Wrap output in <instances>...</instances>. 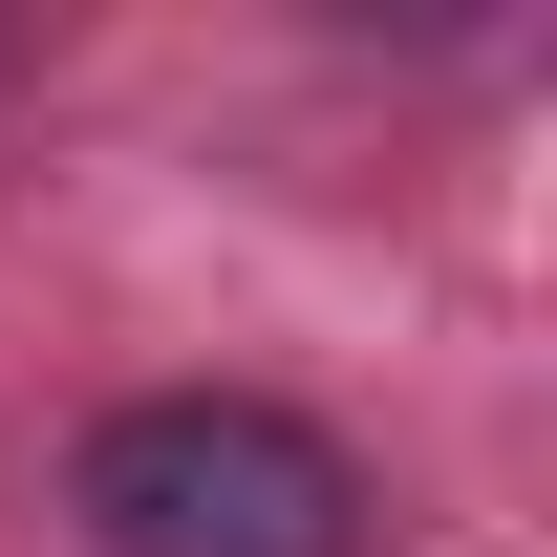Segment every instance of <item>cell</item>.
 <instances>
[{"instance_id": "1", "label": "cell", "mask_w": 557, "mask_h": 557, "mask_svg": "<svg viewBox=\"0 0 557 557\" xmlns=\"http://www.w3.org/2000/svg\"><path fill=\"white\" fill-rule=\"evenodd\" d=\"M65 515L108 557H364V450L258 386H129L86 429Z\"/></svg>"}]
</instances>
